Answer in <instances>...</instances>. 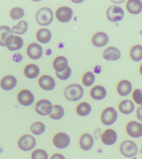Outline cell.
Masks as SVG:
<instances>
[{
  "mask_svg": "<svg viewBox=\"0 0 142 159\" xmlns=\"http://www.w3.org/2000/svg\"><path fill=\"white\" fill-rule=\"evenodd\" d=\"M132 98L136 103L142 105V91L140 89H135L132 94Z\"/></svg>",
  "mask_w": 142,
  "mask_h": 159,
  "instance_id": "37",
  "label": "cell"
},
{
  "mask_svg": "<svg viewBox=\"0 0 142 159\" xmlns=\"http://www.w3.org/2000/svg\"><path fill=\"white\" fill-rule=\"evenodd\" d=\"M50 159H66L64 157L62 154L59 153H55L51 157Z\"/></svg>",
  "mask_w": 142,
  "mask_h": 159,
  "instance_id": "39",
  "label": "cell"
},
{
  "mask_svg": "<svg viewBox=\"0 0 142 159\" xmlns=\"http://www.w3.org/2000/svg\"><path fill=\"white\" fill-rule=\"evenodd\" d=\"M140 152L142 154V148L141 149V150H140Z\"/></svg>",
  "mask_w": 142,
  "mask_h": 159,
  "instance_id": "41",
  "label": "cell"
},
{
  "mask_svg": "<svg viewBox=\"0 0 142 159\" xmlns=\"http://www.w3.org/2000/svg\"><path fill=\"white\" fill-rule=\"evenodd\" d=\"M118 109L122 114H129L134 111L135 105L131 101L125 99L120 103Z\"/></svg>",
  "mask_w": 142,
  "mask_h": 159,
  "instance_id": "24",
  "label": "cell"
},
{
  "mask_svg": "<svg viewBox=\"0 0 142 159\" xmlns=\"http://www.w3.org/2000/svg\"><path fill=\"white\" fill-rule=\"evenodd\" d=\"M121 53L116 47H111L106 48L103 53V58L107 61H116L121 58Z\"/></svg>",
  "mask_w": 142,
  "mask_h": 159,
  "instance_id": "18",
  "label": "cell"
},
{
  "mask_svg": "<svg viewBox=\"0 0 142 159\" xmlns=\"http://www.w3.org/2000/svg\"><path fill=\"white\" fill-rule=\"evenodd\" d=\"M120 150L123 156L130 158L137 155L138 149L135 143L131 140H126L121 144Z\"/></svg>",
  "mask_w": 142,
  "mask_h": 159,
  "instance_id": "3",
  "label": "cell"
},
{
  "mask_svg": "<svg viewBox=\"0 0 142 159\" xmlns=\"http://www.w3.org/2000/svg\"><path fill=\"white\" fill-rule=\"evenodd\" d=\"M126 131L128 135L133 138L142 136V124L134 120L129 122L126 126Z\"/></svg>",
  "mask_w": 142,
  "mask_h": 159,
  "instance_id": "10",
  "label": "cell"
},
{
  "mask_svg": "<svg viewBox=\"0 0 142 159\" xmlns=\"http://www.w3.org/2000/svg\"><path fill=\"white\" fill-rule=\"evenodd\" d=\"M36 139L32 135L26 134L20 138L18 142V146L21 150L29 151L32 150L36 146Z\"/></svg>",
  "mask_w": 142,
  "mask_h": 159,
  "instance_id": "6",
  "label": "cell"
},
{
  "mask_svg": "<svg viewBox=\"0 0 142 159\" xmlns=\"http://www.w3.org/2000/svg\"><path fill=\"white\" fill-rule=\"evenodd\" d=\"M131 58L135 61H140L142 60V46L136 45L131 48L130 53Z\"/></svg>",
  "mask_w": 142,
  "mask_h": 159,
  "instance_id": "29",
  "label": "cell"
},
{
  "mask_svg": "<svg viewBox=\"0 0 142 159\" xmlns=\"http://www.w3.org/2000/svg\"><path fill=\"white\" fill-rule=\"evenodd\" d=\"M109 41L108 36L103 32H98L92 37V42L95 47H104Z\"/></svg>",
  "mask_w": 142,
  "mask_h": 159,
  "instance_id": "17",
  "label": "cell"
},
{
  "mask_svg": "<svg viewBox=\"0 0 142 159\" xmlns=\"http://www.w3.org/2000/svg\"><path fill=\"white\" fill-rule=\"evenodd\" d=\"M23 41L22 38L13 34L9 37L5 44L9 50L11 51L18 50L23 47Z\"/></svg>",
  "mask_w": 142,
  "mask_h": 159,
  "instance_id": "13",
  "label": "cell"
},
{
  "mask_svg": "<svg viewBox=\"0 0 142 159\" xmlns=\"http://www.w3.org/2000/svg\"><path fill=\"white\" fill-rule=\"evenodd\" d=\"M79 144L81 149L84 151H88L93 148L94 139L90 134L85 133L80 138Z\"/></svg>",
  "mask_w": 142,
  "mask_h": 159,
  "instance_id": "16",
  "label": "cell"
},
{
  "mask_svg": "<svg viewBox=\"0 0 142 159\" xmlns=\"http://www.w3.org/2000/svg\"><path fill=\"white\" fill-rule=\"evenodd\" d=\"M84 94L82 86L78 84H72L66 87L64 95L66 99L70 101H77L82 99Z\"/></svg>",
  "mask_w": 142,
  "mask_h": 159,
  "instance_id": "1",
  "label": "cell"
},
{
  "mask_svg": "<svg viewBox=\"0 0 142 159\" xmlns=\"http://www.w3.org/2000/svg\"><path fill=\"white\" fill-rule=\"evenodd\" d=\"M17 81L13 76L7 75L3 77L0 82L1 88L5 90H11L17 85Z\"/></svg>",
  "mask_w": 142,
  "mask_h": 159,
  "instance_id": "20",
  "label": "cell"
},
{
  "mask_svg": "<svg viewBox=\"0 0 142 159\" xmlns=\"http://www.w3.org/2000/svg\"><path fill=\"white\" fill-rule=\"evenodd\" d=\"M136 116L137 119L142 122V106L137 108Z\"/></svg>",
  "mask_w": 142,
  "mask_h": 159,
  "instance_id": "38",
  "label": "cell"
},
{
  "mask_svg": "<svg viewBox=\"0 0 142 159\" xmlns=\"http://www.w3.org/2000/svg\"><path fill=\"white\" fill-rule=\"evenodd\" d=\"M36 19L40 25H49L52 23L53 20V12L49 7H42L37 11Z\"/></svg>",
  "mask_w": 142,
  "mask_h": 159,
  "instance_id": "2",
  "label": "cell"
},
{
  "mask_svg": "<svg viewBox=\"0 0 142 159\" xmlns=\"http://www.w3.org/2000/svg\"><path fill=\"white\" fill-rule=\"evenodd\" d=\"M28 28V24L24 20H21L12 29L13 33L18 34H23L27 32Z\"/></svg>",
  "mask_w": 142,
  "mask_h": 159,
  "instance_id": "32",
  "label": "cell"
},
{
  "mask_svg": "<svg viewBox=\"0 0 142 159\" xmlns=\"http://www.w3.org/2000/svg\"><path fill=\"white\" fill-rule=\"evenodd\" d=\"M32 159H48V155L45 150L36 149L31 154Z\"/></svg>",
  "mask_w": 142,
  "mask_h": 159,
  "instance_id": "35",
  "label": "cell"
},
{
  "mask_svg": "<svg viewBox=\"0 0 142 159\" xmlns=\"http://www.w3.org/2000/svg\"><path fill=\"white\" fill-rule=\"evenodd\" d=\"M10 15L12 19L19 20L22 18L24 16V11L23 9L21 8V7H14L10 11Z\"/></svg>",
  "mask_w": 142,
  "mask_h": 159,
  "instance_id": "34",
  "label": "cell"
},
{
  "mask_svg": "<svg viewBox=\"0 0 142 159\" xmlns=\"http://www.w3.org/2000/svg\"><path fill=\"white\" fill-rule=\"evenodd\" d=\"M107 17L108 20L111 22H118L121 20L124 17V12L121 7L113 5L107 9Z\"/></svg>",
  "mask_w": 142,
  "mask_h": 159,
  "instance_id": "5",
  "label": "cell"
},
{
  "mask_svg": "<svg viewBox=\"0 0 142 159\" xmlns=\"http://www.w3.org/2000/svg\"><path fill=\"white\" fill-rule=\"evenodd\" d=\"M95 77L92 72H87L83 75L82 83L86 87H90L94 83Z\"/></svg>",
  "mask_w": 142,
  "mask_h": 159,
  "instance_id": "33",
  "label": "cell"
},
{
  "mask_svg": "<svg viewBox=\"0 0 142 159\" xmlns=\"http://www.w3.org/2000/svg\"><path fill=\"white\" fill-rule=\"evenodd\" d=\"M139 71L140 72V74L142 75V64L141 65L140 67Z\"/></svg>",
  "mask_w": 142,
  "mask_h": 159,
  "instance_id": "40",
  "label": "cell"
},
{
  "mask_svg": "<svg viewBox=\"0 0 142 159\" xmlns=\"http://www.w3.org/2000/svg\"><path fill=\"white\" fill-rule=\"evenodd\" d=\"M43 50L42 47L38 43H32L27 47V53L31 59L37 60L42 57Z\"/></svg>",
  "mask_w": 142,
  "mask_h": 159,
  "instance_id": "14",
  "label": "cell"
},
{
  "mask_svg": "<svg viewBox=\"0 0 142 159\" xmlns=\"http://www.w3.org/2000/svg\"><path fill=\"white\" fill-rule=\"evenodd\" d=\"M12 34V30L7 26L0 27V45L5 46V43L9 37Z\"/></svg>",
  "mask_w": 142,
  "mask_h": 159,
  "instance_id": "28",
  "label": "cell"
},
{
  "mask_svg": "<svg viewBox=\"0 0 142 159\" xmlns=\"http://www.w3.org/2000/svg\"><path fill=\"white\" fill-rule=\"evenodd\" d=\"M30 129L32 134L35 135H39L45 132V126L41 122H36L31 125Z\"/></svg>",
  "mask_w": 142,
  "mask_h": 159,
  "instance_id": "31",
  "label": "cell"
},
{
  "mask_svg": "<svg viewBox=\"0 0 142 159\" xmlns=\"http://www.w3.org/2000/svg\"><path fill=\"white\" fill-rule=\"evenodd\" d=\"M40 69L34 64L28 65L25 67L24 74L29 79H34L38 76L40 73Z\"/></svg>",
  "mask_w": 142,
  "mask_h": 159,
  "instance_id": "26",
  "label": "cell"
},
{
  "mask_svg": "<svg viewBox=\"0 0 142 159\" xmlns=\"http://www.w3.org/2000/svg\"><path fill=\"white\" fill-rule=\"evenodd\" d=\"M118 113L112 107H108L103 111L101 114V121L104 125L110 126L114 124L118 118Z\"/></svg>",
  "mask_w": 142,
  "mask_h": 159,
  "instance_id": "4",
  "label": "cell"
},
{
  "mask_svg": "<svg viewBox=\"0 0 142 159\" xmlns=\"http://www.w3.org/2000/svg\"><path fill=\"white\" fill-rule=\"evenodd\" d=\"M90 94L95 100H101L106 98L107 92L105 88L102 86L96 85L92 88Z\"/></svg>",
  "mask_w": 142,
  "mask_h": 159,
  "instance_id": "22",
  "label": "cell"
},
{
  "mask_svg": "<svg viewBox=\"0 0 142 159\" xmlns=\"http://www.w3.org/2000/svg\"><path fill=\"white\" fill-rule=\"evenodd\" d=\"M128 12L133 15L140 13L142 11V2L140 0H129L126 3Z\"/></svg>",
  "mask_w": 142,
  "mask_h": 159,
  "instance_id": "19",
  "label": "cell"
},
{
  "mask_svg": "<svg viewBox=\"0 0 142 159\" xmlns=\"http://www.w3.org/2000/svg\"><path fill=\"white\" fill-rule=\"evenodd\" d=\"M92 111V107L88 103L82 102L77 105L76 112L78 115L81 116H86L89 115Z\"/></svg>",
  "mask_w": 142,
  "mask_h": 159,
  "instance_id": "27",
  "label": "cell"
},
{
  "mask_svg": "<svg viewBox=\"0 0 142 159\" xmlns=\"http://www.w3.org/2000/svg\"><path fill=\"white\" fill-rule=\"evenodd\" d=\"M17 99L21 105L27 107L33 104L35 100V97L30 90L23 89L19 93Z\"/></svg>",
  "mask_w": 142,
  "mask_h": 159,
  "instance_id": "11",
  "label": "cell"
},
{
  "mask_svg": "<svg viewBox=\"0 0 142 159\" xmlns=\"http://www.w3.org/2000/svg\"><path fill=\"white\" fill-rule=\"evenodd\" d=\"M54 145L57 148L63 149L68 147L70 143V138L68 134L64 132L58 133L53 138Z\"/></svg>",
  "mask_w": 142,
  "mask_h": 159,
  "instance_id": "8",
  "label": "cell"
},
{
  "mask_svg": "<svg viewBox=\"0 0 142 159\" xmlns=\"http://www.w3.org/2000/svg\"><path fill=\"white\" fill-rule=\"evenodd\" d=\"M118 135L113 129H108L103 132L101 136V140L105 145H111L117 141Z\"/></svg>",
  "mask_w": 142,
  "mask_h": 159,
  "instance_id": "12",
  "label": "cell"
},
{
  "mask_svg": "<svg viewBox=\"0 0 142 159\" xmlns=\"http://www.w3.org/2000/svg\"><path fill=\"white\" fill-rule=\"evenodd\" d=\"M72 74V70L69 66L63 72H58L56 71V75L57 78L62 80H65L68 79Z\"/></svg>",
  "mask_w": 142,
  "mask_h": 159,
  "instance_id": "36",
  "label": "cell"
},
{
  "mask_svg": "<svg viewBox=\"0 0 142 159\" xmlns=\"http://www.w3.org/2000/svg\"><path fill=\"white\" fill-rule=\"evenodd\" d=\"M64 115V110L61 106L56 104L53 106L52 112L50 115V118L54 120L62 119Z\"/></svg>",
  "mask_w": 142,
  "mask_h": 159,
  "instance_id": "30",
  "label": "cell"
},
{
  "mask_svg": "<svg viewBox=\"0 0 142 159\" xmlns=\"http://www.w3.org/2000/svg\"><path fill=\"white\" fill-rule=\"evenodd\" d=\"M52 34L49 30L42 28L39 30L36 33L37 40L42 43H48L51 40Z\"/></svg>",
  "mask_w": 142,
  "mask_h": 159,
  "instance_id": "25",
  "label": "cell"
},
{
  "mask_svg": "<svg viewBox=\"0 0 142 159\" xmlns=\"http://www.w3.org/2000/svg\"><path fill=\"white\" fill-rule=\"evenodd\" d=\"M38 84L41 88L46 91L53 90L55 87L54 80L50 76L43 75L38 80Z\"/></svg>",
  "mask_w": 142,
  "mask_h": 159,
  "instance_id": "15",
  "label": "cell"
},
{
  "mask_svg": "<svg viewBox=\"0 0 142 159\" xmlns=\"http://www.w3.org/2000/svg\"><path fill=\"white\" fill-rule=\"evenodd\" d=\"M73 15L72 10L67 6L59 7L56 10L55 16L59 22L66 23L70 21Z\"/></svg>",
  "mask_w": 142,
  "mask_h": 159,
  "instance_id": "9",
  "label": "cell"
},
{
  "mask_svg": "<svg viewBox=\"0 0 142 159\" xmlns=\"http://www.w3.org/2000/svg\"><path fill=\"white\" fill-rule=\"evenodd\" d=\"M132 90L131 83L129 81L122 80L118 83L117 86V92L121 96L128 95Z\"/></svg>",
  "mask_w": 142,
  "mask_h": 159,
  "instance_id": "21",
  "label": "cell"
},
{
  "mask_svg": "<svg viewBox=\"0 0 142 159\" xmlns=\"http://www.w3.org/2000/svg\"><path fill=\"white\" fill-rule=\"evenodd\" d=\"M53 109V106L51 102L44 99H41L37 102L35 107L36 112L42 116L50 115Z\"/></svg>",
  "mask_w": 142,
  "mask_h": 159,
  "instance_id": "7",
  "label": "cell"
},
{
  "mask_svg": "<svg viewBox=\"0 0 142 159\" xmlns=\"http://www.w3.org/2000/svg\"><path fill=\"white\" fill-rule=\"evenodd\" d=\"M53 66L56 71L63 72L68 67V61L64 57L59 56L54 61Z\"/></svg>",
  "mask_w": 142,
  "mask_h": 159,
  "instance_id": "23",
  "label": "cell"
}]
</instances>
